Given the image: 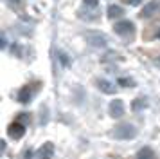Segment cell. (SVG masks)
<instances>
[{"label": "cell", "mask_w": 160, "mask_h": 159, "mask_svg": "<svg viewBox=\"0 0 160 159\" xmlns=\"http://www.w3.org/2000/svg\"><path fill=\"white\" fill-rule=\"evenodd\" d=\"M110 134L115 139H133L137 136V129L133 125H130V123H122V125H117Z\"/></svg>", "instance_id": "obj_1"}, {"label": "cell", "mask_w": 160, "mask_h": 159, "mask_svg": "<svg viewBox=\"0 0 160 159\" xmlns=\"http://www.w3.org/2000/svg\"><path fill=\"white\" fill-rule=\"evenodd\" d=\"M113 31H115L119 36L131 38V36L135 35V25H133V22H130V20H122V22H117L115 25H113Z\"/></svg>", "instance_id": "obj_2"}, {"label": "cell", "mask_w": 160, "mask_h": 159, "mask_svg": "<svg viewBox=\"0 0 160 159\" xmlns=\"http://www.w3.org/2000/svg\"><path fill=\"white\" fill-rule=\"evenodd\" d=\"M85 38H87V42L90 43V45H94V47H104V45L108 43L106 35H102L99 31H88V33H85Z\"/></svg>", "instance_id": "obj_3"}, {"label": "cell", "mask_w": 160, "mask_h": 159, "mask_svg": "<svg viewBox=\"0 0 160 159\" xmlns=\"http://www.w3.org/2000/svg\"><path fill=\"white\" fill-rule=\"evenodd\" d=\"M23 134H25V125H22V123L13 121V123L8 127V136L13 137V139H20Z\"/></svg>", "instance_id": "obj_4"}, {"label": "cell", "mask_w": 160, "mask_h": 159, "mask_svg": "<svg viewBox=\"0 0 160 159\" xmlns=\"http://www.w3.org/2000/svg\"><path fill=\"white\" fill-rule=\"evenodd\" d=\"M110 116L112 118H115V119H119V118H122L124 116V103L121 100H113L112 103H110Z\"/></svg>", "instance_id": "obj_5"}, {"label": "cell", "mask_w": 160, "mask_h": 159, "mask_svg": "<svg viewBox=\"0 0 160 159\" xmlns=\"http://www.w3.org/2000/svg\"><path fill=\"white\" fill-rule=\"evenodd\" d=\"M36 156H38V159H52V156H54V145L52 143H43L40 148H38Z\"/></svg>", "instance_id": "obj_6"}, {"label": "cell", "mask_w": 160, "mask_h": 159, "mask_svg": "<svg viewBox=\"0 0 160 159\" xmlns=\"http://www.w3.org/2000/svg\"><path fill=\"white\" fill-rule=\"evenodd\" d=\"M158 7H160L158 0H151V2H149V4H146L144 9L140 11V18H149V16H153V14L158 11Z\"/></svg>", "instance_id": "obj_7"}, {"label": "cell", "mask_w": 160, "mask_h": 159, "mask_svg": "<svg viewBox=\"0 0 160 159\" xmlns=\"http://www.w3.org/2000/svg\"><path fill=\"white\" fill-rule=\"evenodd\" d=\"M31 96H32V90H31L29 85L22 87V89L18 90V94H16V98H18V101H20V103H29Z\"/></svg>", "instance_id": "obj_8"}, {"label": "cell", "mask_w": 160, "mask_h": 159, "mask_svg": "<svg viewBox=\"0 0 160 159\" xmlns=\"http://www.w3.org/2000/svg\"><path fill=\"white\" fill-rule=\"evenodd\" d=\"M97 87L101 89V92L104 94H113L115 92V83H112L108 80H97Z\"/></svg>", "instance_id": "obj_9"}, {"label": "cell", "mask_w": 160, "mask_h": 159, "mask_svg": "<svg viewBox=\"0 0 160 159\" xmlns=\"http://www.w3.org/2000/svg\"><path fill=\"white\" fill-rule=\"evenodd\" d=\"M106 14H108V18H112V20H113V18H121L124 14V9L121 6H110Z\"/></svg>", "instance_id": "obj_10"}, {"label": "cell", "mask_w": 160, "mask_h": 159, "mask_svg": "<svg viewBox=\"0 0 160 159\" xmlns=\"http://www.w3.org/2000/svg\"><path fill=\"white\" fill-rule=\"evenodd\" d=\"M137 159H155V152L149 146H144L137 152Z\"/></svg>", "instance_id": "obj_11"}, {"label": "cell", "mask_w": 160, "mask_h": 159, "mask_svg": "<svg viewBox=\"0 0 160 159\" xmlns=\"http://www.w3.org/2000/svg\"><path fill=\"white\" fill-rule=\"evenodd\" d=\"M146 105H148V100H146V98H137V100L131 103V108H133L135 112H138V110H140V108H144Z\"/></svg>", "instance_id": "obj_12"}, {"label": "cell", "mask_w": 160, "mask_h": 159, "mask_svg": "<svg viewBox=\"0 0 160 159\" xmlns=\"http://www.w3.org/2000/svg\"><path fill=\"white\" fill-rule=\"evenodd\" d=\"M117 83H121L122 87H135V81H133L131 78H119Z\"/></svg>", "instance_id": "obj_13"}, {"label": "cell", "mask_w": 160, "mask_h": 159, "mask_svg": "<svg viewBox=\"0 0 160 159\" xmlns=\"http://www.w3.org/2000/svg\"><path fill=\"white\" fill-rule=\"evenodd\" d=\"M99 4V0H83V6L85 7H90V9H95Z\"/></svg>", "instance_id": "obj_14"}, {"label": "cell", "mask_w": 160, "mask_h": 159, "mask_svg": "<svg viewBox=\"0 0 160 159\" xmlns=\"http://www.w3.org/2000/svg\"><path fill=\"white\" fill-rule=\"evenodd\" d=\"M16 121H18V123H22V125H25V123H29V121H31V116H29V114H20Z\"/></svg>", "instance_id": "obj_15"}, {"label": "cell", "mask_w": 160, "mask_h": 159, "mask_svg": "<svg viewBox=\"0 0 160 159\" xmlns=\"http://www.w3.org/2000/svg\"><path fill=\"white\" fill-rule=\"evenodd\" d=\"M124 4H128V6H138L142 0H122Z\"/></svg>", "instance_id": "obj_16"}, {"label": "cell", "mask_w": 160, "mask_h": 159, "mask_svg": "<svg viewBox=\"0 0 160 159\" xmlns=\"http://www.w3.org/2000/svg\"><path fill=\"white\" fill-rule=\"evenodd\" d=\"M20 2H22V0H8V4L11 7H20Z\"/></svg>", "instance_id": "obj_17"}, {"label": "cell", "mask_w": 160, "mask_h": 159, "mask_svg": "<svg viewBox=\"0 0 160 159\" xmlns=\"http://www.w3.org/2000/svg\"><path fill=\"white\" fill-rule=\"evenodd\" d=\"M6 45H8V40H6V36H2V47L6 49Z\"/></svg>", "instance_id": "obj_18"}, {"label": "cell", "mask_w": 160, "mask_h": 159, "mask_svg": "<svg viewBox=\"0 0 160 159\" xmlns=\"http://www.w3.org/2000/svg\"><path fill=\"white\" fill-rule=\"evenodd\" d=\"M155 63H157V65L160 67V56H158V58H155Z\"/></svg>", "instance_id": "obj_19"}]
</instances>
